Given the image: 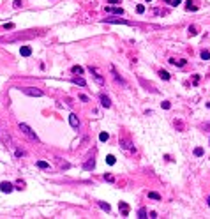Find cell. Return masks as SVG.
Returning a JSON list of instances; mask_svg holds the SVG:
<instances>
[{"label": "cell", "mask_w": 210, "mask_h": 219, "mask_svg": "<svg viewBox=\"0 0 210 219\" xmlns=\"http://www.w3.org/2000/svg\"><path fill=\"white\" fill-rule=\"evenodd\" d=\"M71 73L72 74H83V67L81 65H72L71 67Z\"/></svg>", "instance_id": "16"}, {"label": "cell", "mask_w": 210, "mask_h": 219, "mask_svg": "<svg viewBox=\"0 0 210 219\" xmlns=\"http://www.w3.org/2000/svg\"><path fill=\"white\" fill-rule=\"evenodd\" d=\"M25 154H27V152H25V150H19V149H18V150H16V156H18V157H21V156H25Z\"/></svg>", "instance_id": "35"}, {"label": "cell", "mask_w": 210, "mask_h": 219, "mask_svg": "<svg viewBox=\"0 0 210 219\" xmlns=\"http://www.w3.org/2000/svg\"><path fill=\"white\" fill-rule=\"evenodd\" d=\"M72 83H74V85H80V87H85V85H87V81H85L83 78H72Z\"/></svg>", "instance_id": "18"}, {"label": "cell", "mask_w": 210, "mask_h": 219, "mask_svg": "<svg viewBox=\"0 0 210 219\" xmlns=\"http://www.w3.org/2000/svg\"><path fill=\"white\" fill-rule=\"evenodd\" d=\"M104 21L106 23H115V25H131L127 19H124V18H104Z\"/></svg>", "instance_id": "4"}, {"label": "cell", "mask_w": 210, "mask_h": 219, "mask_svg": "<svg viewBox=\"0 0 210 219\" xmlns=\"http://www.w3.org/2000/svg\"><path fill=\"white\" fill-rule=\"evenodd\" d=\"M37 166H39L41 170H46V168H49V164H48L46 161H37Z\"/></svg>", "instance_id": "22"}, {"label": "cell", "mask_w": 210, "mask_h": 219, "mask_svg": "<svg viewBox=\"0 0 210 219\" xmlns=\"http://www.w3.org/2000/svg\"><path fill=\"white\" fill-rule=\"evenodd\" d=\"M148 198H152V200H161V195H159V193L150 191V193H148Z\"/></svg>", "instance_id": "23"}, {"label": "cell", "mask_w": 210, "mask_h": 219, "mask_svg": "<svg viewBox=\"0 0 210 219\" xmlns=\"http://www.w3.org/2000/svg\"><path fill=\"white\" fill-rule=\"evenodd\" d=\"M187 34H189V35H198V28L193 25V27H189V28H187Z\"/></svg>", "instance_id": "20"}, {"label": "cell", "mask_w": 210, "mask_h": 219, "mask_svg": "<svg viewBox=\"0 0 210 219\" xmlns=\"http://www.w3.org/2000/svg\"><path fill=\"white\" fill-rule=\"evenodd\" d=\"M147 2H150V0H147Z\"/></svg>", "instance_id": "41"}, {"label": "cell", "mask_w": 210, "mask_h": 219, "mask_svg": "<svg viewBox=\"0 0 210 219\" xmlns=\"http://www.w3.org/2000/svg\"><path fill=\"white\" fill-rule=\"evenodd\" d=\"M99 140H101V141H108V140H110V134H108V133H101V134H99Z\"/></svg>", "instance_id": "26"}, {"label": "cell", "mask_w": 210, "mask_h": 219, "mask_svg": "<svg viewBox=\"0 0 210 219\" xmlns=\"http://www.w3.org/2000/svg\"><path fill=\"white\" fill-rule=\"evenodd\" d=\"M104 180H108V182H113L115 179H113V175H110V173H108V175H104Z\"/></svg>", "instance_id": "34"}, {"label": "cell", "mask_w": 210, "mask_h": 219, "mask_svg": "<svg viewBox=\"0 0 210 219\" xmlns=\"http://www.w3.org/2000/svg\"><path fill=\"white\" fill-rule=\"evenodd\" d=\"M83 168H85V170H94V168H95V161H94V159H88V161L83 164Z\"/></svg>", "instance_id": "15"}, {"label": "cell", "mask_w": 210, "mask_h": 219, "mask_svg": "<svg viewBox=\"0 0 210 219\" xmlns=\"http://www.w3.org/2000/svg\"><path fill=\"white\" fill-rule=\"evenodd\" d=\"M88 71H90V73L94 74V78H95V81H97L99 85H102V83H104V78L101 76V73H99V71H97L95 67H92V65H90V67H88Z\"/></svg>", "instance_id": "5"}, {"label": "cell", "mask_w": 210, "mask_h": 219, "mask_svg": "<svg viewBox=\"0 0 210 219\" xmlns=\"http://www.w3.org/2000/svg\"><path fill=\"white\" fill-rule=\"evenodd\" d=\"M111 73H113V78H115V81H117V83H120V85H124V87H127V83H125V80H124L122 76H118V74H117V71H115V67H111Z\"/></svg>", "instance_id": "10"}, {"label": "cell", "mask_w": 210, "mask_h": 219, "mask_svg": "<svg viewBox=\"0 0 210 219\" xmlns=\"http://www.w3.org/2000/svg\"><path fill=\"white\" fill-rule=\"evenodd\" d=\"M194 156H196V157H201V156H203V149H201V147H196V149H194Z\"/></svg>", "instance_id": "27"}, {"label": "cell", "mask_w": 210, "mask_h": 219, "mask_svg": "<svg viewBox=\"0 0 210 219\" xmlns=\"http://www.w3.org/2000/svg\"><path fill=\"white\" fill-rule=\"evenodd\" d=\"M19 55L21 57H30L32 55V48L30 46H21L19 48Z\"/></svg>", "instance_id": "11"}, {"label": "cell", "mask_w": 210, "mask_h": 219, "mask_svg": "<svg viewBox=\"0 0 210 219\" xmlns=\"http://www.w3.org/2000/svg\"><path fill=\"white\" fill-rule=\"evenodd\" d=\"M161 106H163L164 110H170V108H171V104H170V101H163V103H161Z\"/></svg>", "instance_id": "30"}, {"label": "cell", "mask_w": 210, "mask_h": 219, "mask_svg": "<svg viewBox=\"0 0 210 219\" xmlns=\"http://www.w3.org/2000/svg\"><path fill=\"white\" fill-rule=\"evenodd\" d=\"M170 64H173V65H178V67H184L187 62L186 60H177V58H170Z\"/></svg>", "instance_id": "14"}, {"label": "cell", "mask_w": 210, "mask_h": 219, "mask_svg": "<svg viewBox=\"0 0 210 219\" xmlns=\"http://www.w3.org/2000/svg\"><path fill=\"white\" fill-rule=\"evenodd\" d=\"M120 147L125 149V150H131V149H133V143H131L129 140H120Z\"/></svg>", "instance_id": "13"}, {"label": "cell", "mask_w": 210, "mask_h": 219, "mask_svg": "<svg viewBox=\"0 0 210 219\" xmlns=\"http://www.w3.org/2000/svg\"><path fill=\"white\" fill-rule=\"evenodd\" d=\"M99 99H101V104H102L104 108H110V106H111V101H110V97H108V95L101 94V95H99Z\"/></svg>", "instance_id": "12"}, {"label": "cell", "mask_w": 210, "mask_h": 219, "mask_svg": "<svg viewBox=\"0 0 210 219\" xmlns=\"http://www.w3.org/2000/svg\"><path fill=\"white\" fill-rule=\"evenodd\" d=\"M193 83H194V85H198V83H200V76H198V74L193 78Z\"/></svg>", "instance_id": "36"}, {"label": "cell", "mask_w": 210, "mask_h": 219, "mask_svg": "<svg viewBox=\"0 0 210 219\" xmlns=\"http://www.w3.org/2000/svg\"><path fill=\"white\" fill-rule=\"evenodd\" d=\"M186 9H187V11H198V7H196V5H193V2H191V0L187 2V5H186Z\"/></svg>", "instance_id": "25"}, {"label": "cell", "mask_w": 210, "mask_h": 219, "mask_svg": "<svg viewBox=\"0 0 210 219\" xmlns=\"http://www.w3.org/2000/svg\"><path fill=\"white\" fill-rule=\"evenodd\" d=\"M138 218H140V219H145V218H148V216H147V209H145V207H141V209L138 210Z\"/></svg>", "instance_id": "19"}, {"label": "cell", "mask_w": 210, "mask_h": 219, "mask_svg": "<svg viewBox=\"0 0 210 219\" xmlns=\"http://www.w3.org/2000/svg\"><path fill=\"white\" fill-rule=\"evenodd\" d=\"M19 131H21L27 138H30L32 141H39V136H37V134H35V133H34V131L27 126V124H19Z\"/></svg>", "instance_id": "2"}, {"label": "cell", "mask_w": 210, "mask_h": 219, "mask_svg": "<svg viewBox=\"0 0 210 219\" xmlns=\"http://www.w3.org/2000/svg\"><path fill=\"white\" fill-rule=\"evenodd\" d=\"M23 94H27V95H32V97H41L42 95V90L41 88H34V87H23V88H19Z\"/></svg>", "instance_id": "3"}, {"label": "cell", "mask_w": 210, "mask_h": 219, "mask_svg": "<svg viewBox=\"0 0 210 219\" xmlns=\"http://www.w3.org/2000/svg\"><path fill=\"white\" fill-rule=\"evenodd\" d=\"M136 12H138V14H143V12H145V5H141V4H140V5L136 7Z\"/></svg>", "instance_id": "29"}, {"label": "cell", "mask_w": 210, "mask_h": 219, "mask_svg": "<svg viewBox=\"0 0 210 219\" xmlns=\"http://www.w3.org/2000/svg\"><path fill=\"white\" fill-rule=\"evenodd\" d=\"M175 127H178V129H184V124H182L180 120H175Z\"/></svg>", "instance_id": "33"}, {"label": "cell", "mask_w": 210, "mask_h": 219, "mask_svg": "<svg viewBox=\"0 0 210 219\" xmlns=\"http://www.w3.org/2000/svg\"><path fill=\"white\" fill-rule=\"evenodd\" d=\"M35 35H39V32H35V30H28V34H19V35L7 37V39H0V42H4V41H7V42H14V41H18V39H32V37H35Z\"/></svg>", "instance_id": "1"}, {"label": "cell", "mask_w": 210, "mask_h": 219, "mask_svg": "<svg viewBox=\"0 0 210 219\" xmlns=\"http://www.w3.org/2000/svg\"><path fill=\"white\" fill-rule=\"evenodd\" d=\"M180 2H182V0H171V5H173V7H177Z\"/></svg>", "instance_id": "37"}, {"label": "cell", "mask_w": 210, "mask_h": 219, "mask_svg": "<svg viewBox=\"0 0 210 219\" xmlns=\"http://www.w3.org/2000/svg\"><path fill=\"white\" fill-rule=\"evenodd\" d=\"M163 2H166V4H171V0H163Z\"/></svg>", "instance_id": "39"}, {"label": "cell", "mask_w": 210, "mask_h": 219, "mask_svg": "<svg viewBox=\"0 0 210 219\" xmlns=\"http://www.w3.org/2000/svg\"><path fill=\"white\" fill-rule=\"evenodd\" d=\"M108 4H120V0H108Z\"/></svg>", "instance_id": "38"}, {"label": "cell", "mask_w": 210, "mask_h": 219, "mask_svg": "<svg viewBox=\"0 0 210 219\" xmlns=\"http://www.w3.org/2000/svg\"><path fill=\"white\" fill-rule=\"evenodd\" d=\"M159 78H163L164 81H168L171 76H170V73H168V71H163V69H161V71H159Z\"/></svg>", "instance_id": "17"}, {"label": "cell", "mask_w": 210, "mask_h": 219, "mask_svg": "<svg viewBox=\"0 0 210 219\" xmlns=\"http://www.w3.org/2000/svg\"><path fill=\"white\" fill-rule=\"evenodd\" d=\"M99 207H101L102 210H106V212H110V209H111L110 203H104V202H99Z\"/></svg>", "instance_id": "24"}, {"label": "cell", "mask_w": 210, "mask_h": 219, "mask_svg": "<svg viewBox=\"0 0 210 219\" xmlns=\"http://www.w3.org/2000/svg\"><path fill=\"white\" fill-rule=\"evenodd\" d=\"M12 189H14V186H12L11 182H2V184H0V191H2V193H11Z\"/></svg>", "instance_id": "8"}, {"label": "cell", "mask_w": 210, "mask_h": 219, "mask_svg": "<svg viewBox=\"0 0 210 219\" xmlns=\"http://www.w3.org/2000/svg\"><path fill=\"white\" fill-rule=\"evenodd\" d=\"M4 28H5V30H12V28H14V23H5Z\"/></svg>", "instance_id": "31"}, {"label": "cell", "mask_w": 210, "mask_h": 219, "mask_svg": "<svg viewBox=\"0 0 210 219\" xmlns=\"http://www.w3.org/2000/svg\"><path fill=\"white\" fill-rule=\"evenodd\" d=\"M201 58H203V60H209V58H210V51L203 50V51H201Z\"/></svg>", "instance_id": "28"}, {"label": "cell", "mask_w": 210, "mask_h": 219, "mask_svg": "<svg viewBox=\"0 0 210 219\" xmlns=\"http://www.w3.org/2000/svg\"><path fill=\"white\" fill-rule=\"evenodd\" d=\"M21 4H23V0H14V4H12V5H14L16 9H19V7H21Z\"/></svg>", "instance_id": "32"}, {"label": "cell", "mask_w": 210, "mask_h": 219, "mask_svg": "<svg viewBox=\"0 0 210 219\" xmlns=\"http://www.w3.org/2000/svg\"><path fill=\"white\" fill-rule=\"evenodd\" d=\"M106 12H111V14L122 16V14H124V9H122V7H106Z\"/></svg>", "instance_id": "9"}, {"label": "cell", "mask_w": 210, "mask_h": 219, "mask_svg": "<svg viewBox=\"0 0 210 219\" xmlns=\"http://www.w3.org/2000/svg\"><path fill=\"white\" fill-rule=\"evenodd\" d=\"M115 161H117V159H115V156H113V154L106 156V163H108V164H115Z\"/></svg>", "instance_id": "21"}, {"label": "cell", "mask_w": 210, "mask_h": 219, "mask_svg": "<svg viewBox=\"0 0 210 219\" xmlns=\"http://www.w3.org/2000/svg\"><path fill=\"white\" fill-rule=\"evenodd\" d=\"M69 124H71V127H74V129H78V127H80V120H78V117H76L74 113H71V115H69Z\"/></svg>", "instance_id": "7"}, {"label": "cell", "mask_w": 210, "mask_h": 219, "mask_svg": "<svg viewBox=\"0 0 210 219\" xmlns=\"http://www.w3.org/2000/svg\"><path fill=\"white\" fill-rule=\"evenodd\" d=\"M118 209H120V212H122V218H127V216H129V210H131V209H129V205H127L125 202H120V203H118Z\"/></svg>", "instance_id": "6"}, {"label": "cell", "mask_w": 210, "mask_h": 219, "mask_svg": "<svg viewBox=\"0 0 210 219\" xmlns=\"http://www.w3.org/2000/svg\"><path fill=\"white\" fill-rule=\"evenodd\" d=\"M207 203H209V205H210V196H209V202H207Z\"/></svg>", "instance_id": "40"}]
</instances>
